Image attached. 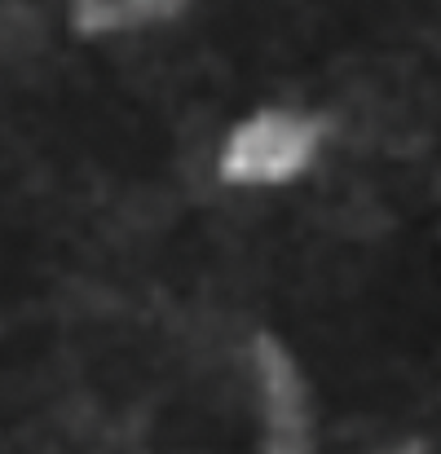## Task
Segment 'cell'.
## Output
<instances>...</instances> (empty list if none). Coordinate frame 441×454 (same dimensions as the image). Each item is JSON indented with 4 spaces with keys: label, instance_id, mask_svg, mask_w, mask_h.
I'll list each match as a JSON object with an SVG mask.
<instances>
[{
    "label": "cell",
    "instance_id": "6da1fadb",
    "mask_svg": "<svg viewBox=\"0 0 441 454\" xmlns=\"http://www.w3.org/2000/svg\"><path fill=\"white\" fill-rule=\"evenodd\" d=\"M318 151V120L292 111H261L234 129L221 154V176L234 185H283L309 168Z\"/></svg>",
    "mask_w": 441,
    "mask_h": 454
},
{
    "label": "cell",
    "instance_id": "3957f363",
    "mask_svg": "<svg viewBox=\"0 0 441 454\" xmlns=\"http://www.w3.org/2000/svg\"><path fill=\"white\" fill-rule=\"evenodd\" d=\"M181 0H75V27L80 31H120L142 27L154 18L177 13Z\"/></svg>",
    "mask_w": 441,
    "mask_h": 454
},
{
    "label": "cell",
    "instance_id": "7a4b0ae2",
    "mask_svg": "<svg viewBox=\"0 0 441 454\" xmlns=\"http://www.w3.org/2000/svg\"><path fill=\"white\" fill-rule=\"evenodd\" d=\"M261 384H265V419H270L265 454H309V419H304L300 375L287 362V353L270 340H261Z\"/></svg>",
    "mask_w": 441,
    "mask_h": 454
}]
</instances>
